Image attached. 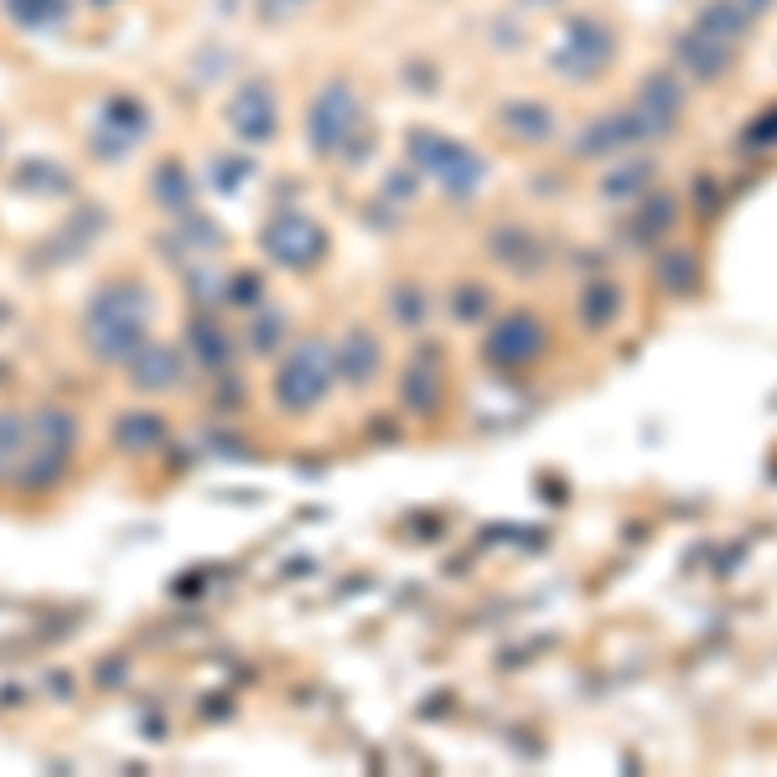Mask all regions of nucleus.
<instances>
[{
    "label": "nucleus",
    "instance_id": "7",
    "mask_svg": "<svg viewBox=\"0 0 777 777\" xmlns=\"http://www.w3.org/2000/svg\"><path fill=\"white\" fill-rule=\"evenodd\" d=\"M673 224V197L669 193H653L648 197L643 218H638V239H653V228H669Z\"/></svg>",
    "mask_w": 777,
    "mask_h": 777
},
{
    "label": "nucleus",
    "instance_id": "11",
    "mask_svg": "<svg viewBox=\"0 0 777 777\" xmlns=\"http://www.w3.org/2000/svg\"><path fill=\"white\" fill-rule=\"evenodd\" d=\"M643 177H648V161H638V166H628V171H617V177L607 181V193H612V197H622V193H628V187H638V181H643Z\"/></svg>",
    "mask_w": 777,
    "mask_h": 777
},
{
    "label": "nucleus",
    "instance_id": "4",
    "mask_svg": "<svg viewBox=\"0 0 777 777\" xmlns=\"http://www.w3.org/2000/svg\"><path fill=\"white\" fill-rule=\"evenodd\" d=\"M638 135H648V125H643L638 109H632V115H607V120H597L581 140H576V150H581V156H612V150L632 146Z\"/></svg>",
    "mask_w": 777,
    "mask_h": 777
},
{
    "label": "nucleus",
    "instance_id": "13",
    "mask_svg": "<svg viewBox=\"0 0 777 777\" xmlns=\"http://www.w3.org/2000/svg\"><path fill=\"white\" fill-rule=\"evenodd\" d=\"M767 6H773V0H741V11H747V16H763Z\"/></svg>",
    "mask_w": 777,
    "mask_h": 777
},
{
    "label": "nucleus",
    "instance_id": "12",
    "mask_svg": "<svg viewBox=\"0 0 777 777\" xmlns=\"http://www.w3.org/2000/svg\"><path fill=\"white\" fill-rule=\"evenodd\" d=\"M773 140H777V105H773V115H763V120L747 130V146H773Z\"/></svg>",
    "mask_w": 777,
    "mask_h": 777
},
{
    "label": "nucleus",
    "instance_id": "8",
    "mask_svg": "<svg viewBox=\"0 0 777 777\" xmlns=\"http://www.w3.org/2000/svg\"><path fill=\"white\" fill-rule=\"evenodd\" d=\"M658 281L669 285V291H695V259L689 255H669L658 265Z\"/></svg>",
    "mask_w": 777,
    "mask_h": 777
},
{
    "label": "nucleus",
    "instance_id": "9",
    "mask_svg": "<svg viewBox=\"0 0 777 777\" xmlns=\"http://www.w3.org/2000/svg\"><path fill=\"white\" fill-rule=\"evenodd\" d=\"M509 125H513V130H523V135H550V115H544V109H534V105H513L509 109Z\"/></svg>",
    "mask_w": 777,
    "mask_h": 777
},
{
    "label": "nucleus",
    "instance_id": "3",
    "mask_svg": "<svg viewBox=\"0 0 777 777\" xmlns=\"http://www.w3.org/2000/svg\"><path fill=\"white\" fill-rule=\"evenodd\" d=\"M679 109H685V89L673 73H653L643 83V99H638V115H643L648 130H673L679 125Z\"/></svg>",
    "mask_w": 777,
    "mask_h": 777
},
{
    "label": "nucleus",
    "instance_id": "1",
    "mask_svg": "<svg viewBox=\"0 0 777 777\" xmlns=\"http://www.w3.org/2000/svg\"><path fill=\"white\" fill-rule=\"evenodd\" d=\"M612 52H617V42L601 21H570L565 42H560V52H554V68L570 73V78H597L601 68L612 62Z\"/></svg>",
    "mask_w": 777,
    "mask_h": 777
},
{
    "label": "nucleus",
    "instance_id": "10",
    "mask_svg": "<svg viewBox=\"0 0 777 777\" xmlns=\"http://www.w3.org/2000/svg\"><path fill=\"white\" fill-rule=\"evenodd\" d=\"M617 306H622V296H617V285H597V291H591V301H586V312H591V322H612V312Z\"/></svg>",
    "mask_w": 777,
    "mask_h": 777
},
{
    "label": "nucleus",
    "instance_id": "6",
    "mask_svg": "<svg viewBox=\"0 0 777 777\" xmlns=\"http://www.w3.org/2000/svg\"><path fill=\"white\" fill-rule=\"evenodd\" d=\"M751 27V16L741 11V0H710L700 11V21H695V31H705V37H716V42H741V31Z\"/></svg>",
    "mask_w": 777,
    "mask_h": 777
},
{
    "label": "nucleus",
    "instance_id": "2",
    "mask_svg": "<svg viewBox=\"0 0 777 777\" xmlns=\"http://www.w3.org/2000/svg\"><path fill=\"white\" fill-rule=\"evenodd\" d=\"M539 347H544V332H539V322L529 312H519V316H509V322L493 332L488 353H493V363H534Z\"/></svg>",
    "mask_w": 777,
    "mask_h": 777
},
{
    "label": "nucleus",
    "instance_id": "5",
    "mask_svg": "<svg viewBox=\"0 0 777 777\" xmlns=\"http://www.w3.org/2000/svg\"><path fill=\"white\" fill-rule=\"evenodd\" d=\"M679 62H685L695 78H720L731 68V42H716L705 31H685L679 37Z\"/></svg>",
    "mask_w": 777,
    "mask_h": 777
}]
</instances>
